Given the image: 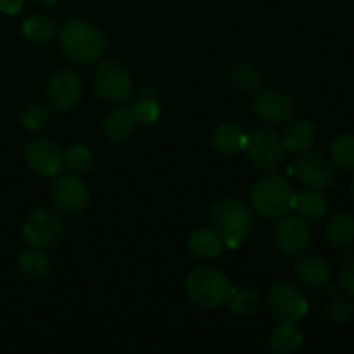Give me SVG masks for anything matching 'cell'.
<instances>
[{
	"label": "cell",
	"instance_id": "32",
	"mask_svg": "<svg viewBox=\"0 0 354 354\" xmlns=\"http://www.w3.org/2000/svg\"><path fill=\"white\" fill-rule=\"evenodd\" d=\"M341 287L344 289V292L348 296L354 297V259L349 263H346L344 268L341 270Z\"/></svg>",
	"mask_w": 354,
	"mask_h": 354
},
{
	"label": "cell",
	"instance_id": "3",
	"mask_svg": "<svg viewBox=\"0 0 354 354\" xmlns=\"http://www.w3.org/2000/svg\"><path fill=\"white\" fill-rule=\"evenodd\" d=\"M209 220L213 230L228 248H239L252 228L249 207L237 199H220L211 206Z\"/></svg>",
	"mask_w": 354,
	"mask_h": 354
},
{
	"label": "cell",
	"instance_id": "33",
	"mask_svg": "<svg viewBox=\"0 0 354 354\" xmlns=\"http://www.w3.org/2000/svg\"><path fill=\"white\" fill-rule=\"evenodd\" d=\"M23 6L24 0H0V12L14 16V14H17L23 9Z\"/></svg>",
	"mask_w": 354,
	"mask_h": 354
},
{
	"label": "cell",
	"instance_id": "7",
	"mask_svg": "<svg viewBox=\"0 0 354 354\" xmlns=\"http://www.w3.org/2000/svg\"><path fill=\"white\" fill-rule=\"evenodd\" d=\"M245 152L252 165L259 169H273L283 161V149L282 138L272 130V128L259 127L252 130L251 133L245 135Z\"/></svg>",
	"mask_w": 354,
	"mask_h": 354
},
{
	"label": "cell",
	"instance_id": "26",
	"mask_svg": "<svg viewBox=\"0 0 354 354\" xmlns=\"http://www.w3.org/2000/svg\"><path fill=\"white\" fill-rule=\"evenodd\" d=\"M21 30L28 40L37 41V44H47L55 37L54 21L44 14H33V16L26 17Z\"/></svg>",
	"mask_w": 354,
	"mask_h": 354
},
{
	"label": "cell",
	"instance_id": "8",
	"mask_svg": "<svg viewBox=\"0 0 354 354\" xmlns=\"http://www.w3.org/2000/svg\"><path fill=\"white\" fill-rule=\"evenodd\" d=\"M95 92L107 102H121L131 95V76L127 66L114 59L100 62L93 76Z\"/></svg>",
	"mask_w": 354,
	"mask_h": 354
},
{
	"label": "cell",
	"instance_id": "22",
	"mask_svg": "<svg viewBox=\"0 0 354 354\" xmlns=\"http://www.w3.org/2000/svg\"><path fill=\"white\" fill-rule=\"evenodd\" d=\"M245 133L237 127V124L225 123L214 130L213 133V145L218 152L225 156L237 154L239 151L244 149Z\"/></svg>",
	"mask_w": 354,
	"mask_h": 354
},
{
	"label": "cell",
	"instance_id": "35",
	"mask_svg": "<svg viewBox=\"0 0 354 354\" xmlns=\"http://www.w3.org/2000/svg\"><path fill=\"white\" fill-rule=\"evenodd\" d=\"M349 189H351V196H353V199H354V176H353V180H351V185H349Z\"/></svg>",
	"mask_w": 354,
	"mask_h": 354
},
{
	"label": "cell",
	"instance_id": "2",
	"mask_svg": "<svg viewBox=\"0 0 354 354\" xmlns=\"http://www.w3.org/2000/svg\"><path fill=\"white\" fill-rule=\"evenodd\" d=\"M185 292L192 303L204 310H214L228 303L234 294L230 280L213 266H196L185 279Z\"/></svg>",
	"mask_w": 354,
	"mask_h": 354
},
{
	"label": "cell",
	"instance_id": "30",
	"mask_svg": "<svg viewBox=\"0 0 354 354\" xmlns=\"http://www.w3.org/2000/svg\"><path fill=\"white\" fill-rule=\"evenodd\" d=\"M328 318H330L334 324L344 325L348 324L354 315V304L351 301V296L348 294H337L330 299L327 308Z\"/></svg>",
	"mask_w": 354,
	"mask_h": 354
},
{
	"label": "cell",
	"instance_id": "11",
	"mask_svg": "<svg viewBox=\"0 0 354 354\" xmlns=\"http://www.w3.org/2000/svg\"><path fill=\"white\" fill-rule=\"evenodd\" d=\"M294 171L297 180L308 189L325 190L334 180V166L320 152L306 151L299 154Z\"/></svg>",
	"mask_w": 354,
	"mask_h": 354
},
{
	"label": "cell",
	"instance_id": "10",
	"mask_svg": "<svg viewBox=\"0 0 354 354\" xmlns=\"http://www.w3.org/2000/svg\"><path fill=\"white\" fill-rule=\"evenodd\" d=\"M52 201L66 214H80L88 204V190L78 175H61L52 185Z\"/></svg>",
	"mask_w": 354,
	"mask_h": 354
},
{
	"label": "cell",
	"instance_id": "17",
	"mask_svg": "<svg viewBox=\"0 0 354 354\" xmlns=\"http://www.w3.org/2000/svg\"><path fill=\"white\" fill-rule=\"evenodd\" d=\"M137 120L130 107H114L104 120V133L111 142H124L131 137Z\"/></svg>",
	"mask_w": 354,
	"mask_h": 354
},
{
	"label": "cell",
	"instance_id": "9",
	"mask_svg": "<svg viewBox=\"0 0 354 354\" xmlns=\"http://www.w3.org/2000/svg\"><path fill=\"white\" fill-rule=\"evenodd\" d=\"M275 244L282 254L290 258L304 254L311 245V230L308 221L299 216L280 220L275 228Z\"/></svg>",
	"mask_w": 354,
	"mask_h": 354
},
{
	"label": "cell",
	"instance_id": "28",
	"mask_svg": "<svg viewBox=\"0 0 354 354\" xmlns=\"http://www.w3.org/2000/svg\"><path fill=\"white\" fill-rule=\"evenodd\" d=\"M62 165L73 175H82L92 166V152L85 145H71L68 151L62 152Z\"/></svg>",
	"mask_w": 354,
	"mask_h": 354
},
{
	"label": "cell",
	"instance_id": "13",
	"mask_svg": "<svg viewBox=\"0 0 354 354\" xmlns=\"http://www.w3.org/2000/svg\"><path fill=\"white\" fill-rule=\"evenodd\" d=\"M28 166L33 169L37 175L45 176H57L62 169V152L57 145L47 138H37L30 142L24 152Z\"/></svg>",
	"mask_w": 354,
	"mask_h": 354
},
{
	"label": "cell",
	"instance_id": "19",
	"mask_svg": "<svg viewBox=\"0 0 354 354\" xmlns=\"http://www.w3.org/2000/svg\"><path fill=\"white\" fill-rule=\"evenodd\" d=\"M325 239L332 248L346 249L354 241V216L351 213H335L325 225Z\"/></svg>",
	"mask_w": 354,
	"mask_h": 354
},
{
	"label": "cell",
	"instance_id": "6",
	"mask_svg": "<svg viewBox=\"0 0 354 354\" xmlns=\"http://www.w3.org/2000/svg\"><path fill=\"white\" fill-rule=\"evenodd\" d=\"M266 306L272 317L279 322L297 324L308 315V301L301 289L289 282L273 283L266 296Z\"/></svg>",
	"mask_w": 354,
	"mask_h": 354
},
{
	"label": "cell",
	"instance_id": "5",
	"mask_svg": "<svg viewBox=\"0 0 354 354\" xmlns=\"http://www.w3.org/2000/svg\"><path fill=\"white\" fill-rule=\"evenodd\" d=\"M64 235V223L57 211L40 206L28 214L23 225V237L30 248L48 249L59 244Z\"/></svg>",
	"mask_w": 354,
	"mask_h": 354
},
{
	"label": "cell",
	"instance_id": "21",
	"mask_svg": "<svg viewBox=\"0 0 354 354\" xmlns=\"http://www.w3.org/2000/svg\"><path fill=\"white\" fill-rule=\"evenodd\" d=\"M303 342V334L296 324H289V322H282L268 337V349L277 354H287L296 351Z\"/></svg>",
	"mask_w": 354,
	"mask_h": 354
},
{
	"label": "cell",
	"instance_id": "15",
	"mask_svg": "<svg viewBox=\"0 0 354 354\" xmlns=\"http://www.w3.org/2000/svg\"><path fill=\"white\" fill-rule=\"evenodd\" d=\"M294 275L297 282L308 289H325L330 286L332 268L320 256H308L297 261Z\"/></svg>",
	"mask_w": 354,
	"mask_h": 354
},
{
	"label": "cell",
	"instance_id": "24",
	"mask_svg": "<svg viewBox=\"0 0 354 354\" xmlns=\"http://www.w3.org/2000/svg\"><path fill=\"white\" fill-rule=\"evenodd\" d=\"M17 266H19V272L23 273V277H26L28 280H40L48 272V258L44 249L30 248L19 254Z\"/></svg>",
	"mask_w": 354,
	"mask_h": 354
},
{
	"label": "cell",
	"instance_id": "16",
	"mask_svg": "<svg viewBox=\"0 0 354 354\" xmlns=\"http://www.w3.org/2000/svg\"><path fill=\"white\" fill-rule=\"evenodd\" d=\"M315 137H317V128L310 120H306V118L294 120L283 131V149L294 152V154H303V152L310 151Z\"/></svg>",
	"mask_w": 354,
	"mask_h": 354
},
{
	"label": "cell",
	"instance_id": "34",
	"mask_svg": "<svg viewBox=\"0 0 354 354\" xmlns=\"http://www.w3.org/2000/svg\"><path fill=\"white\" fill-rule=\"evenodd\" d=\"M38 2H41V3H55V2H59V0H38Z\"/></svg>",
	"mask_w": 354,
	"mask_h": 354
},
{
	"label": "cell",
	"instance_id": "25",
	"mask_svg": "<svg viewBox=\"0 0 354 354\" xmlns=\"http://www.w3.org/2000/svg\"><path fill=\"white\" fill-rule=\"evenodd\" d=\"M228 303H230L232 313H234L235 317L241 318L256 317L263 308L261 296H259V292H256L254 289L237 290V292L232 294Z\"/></svg>",
	"mask_w": 354,
	"mask_h": 354
},
{
	"label": "cell",
	"instance_id": "23",
	"mask_svg": "<svg viewBox=\"0 0 354 354\" xmlns=\"http://www.w3.org/2000/svg\"><path fill=\"white\" fill-rule=\"evenodd\" d=\"M137 123L151 124L156 123L161 116V107L156 93L149 88H140L135 92V102L131 107Z\"/></svg>",
	"mask_w": 354,
	"mask_h": 354
},
{
	"label": "cell",
	"instance_id": "12",
	"mask_svg": "<svg viewBox=\"0 0 354 354\" xmlns=\"http://www.w3.org/2000/svg\"><path fill=\"white\" fill-rule=\"evenodd\" d=\"M83 85L80 76L71 69L55 73L47 85V100L55 111H69L82 99Z\"/></svg>",
	"mask_w": 354,
	"mask_h": 354
},
{
	"label": "cell",
	"instance_id": "20",
	"mask_svg": "<svg viewBox=\"0 0 354 354\" xmlns=\"http://www.w3.org/2000/svg\"><path fill=\"white\" fill-rule=\"evenodd\" d=\"M225 242L220 235L209 228H197L189 237V249L192 254L203 259H213L223 252Z\"/></svg>",
	"mask_w": 354,
	"mask_h": 354
},
{
	"label": "cell",
	"instance_id": "4",
	"mask_svg": "<svg viewBox=\"0 0 354 354\" xmlns=\"http://www.w3.org/2000/svg\"><path fill=\"white\" fill-rule=\"evenodd\" d=\"M251 203L261 216L268 220L280 218L292 203V187L283 176L266 175L252 185Z\"/></svg>",
	"mask_w": 354,
	"mask_h": 354
},
{
	"label": "cell",
	"instance_id": "18",
	"mask_svg": "<svg viewBox=\"0 0 354 354\" xmlns=\"http://www.w3.org/2000/svg\"><path fill=\"white\" fill-rule=\"evenodd\" d=\"M290 207H294L297 216L303 218V220L317 221L327 214L328 203L320 190L308 189L304 192L297 194V196H292Z\"/></svg>",
	"mask_w": 354,
	"mask_h": 354
},
{
	"label": "cell",
	"instance_id": "14",
	"mask_svg": "<svg viewBox=\"0 0 354 354\" xmlns=\"http://www.w3.org/2000/svg\"><path fill=\"white\" fill-rule=\"evenodd\" d=\"M256 116L266 123H283L294 113V102L289 95L277 88L259 90L252 102Z\"/></svg>",
	"mask_w": 354,
	"mask_h": 354
},
{
	"label": "cell",
	"instance_id": "27",
	"mask_svg": "<svg viewBox=\"0 0 354 354\" xmlns=\"http://www.w3.org/2000/svg\"><path fill=\"white\" fill-rule=\"evenodd\" d=\"M330 159L337 168L354 169V135L344 133L334 138L330 144Z\"/></svg>",
	"mask_w": 354,
	"mask_h": 354
},
{
	"label": "cell",
	"instance_id": "29",
	"mask_svg": "<svg viewBox=\"0 0 354 354\" xmlns=\"http://www.w3.org/2000/svg\"><path fill=\"white\" fill-rule=\"evenodd\" d=\"M232 80L244 92H254L259 86V82H261V75H259V69L252 62L244 61L235 64V68L232 69Z\"/></svg>",
	"mask_w": 354,
	"mask_h": 354
},
{
	"label": "cell",
	"instance_id": "31",
	"mask_svg": "<svg viewBox=\"0 0 354 354\" xmlns=\"http://www.w3.org/2000/svg\"><path fill=\"white\" fill-rule=\"evenodd\" d=\"M48 121H50V113H48V107L44 106V104L35 102L24 109L23 124L28 130H41V128L47 127Z\"/></svg>",
	"mask_w": 354,
	"mask_h": 354
},
{
	"label": "cell",
	"instance_id": "1",
	"mask_svg": "<svg viewBox=\"0 0 354 354\" xmlns=\"http://www.w3.org/2000/svg\"><path fill=\"white\" fill-rule=\"evenodd\" d=\"M62 52L78 64H93L104 55V37L93 24L83 19H71L59 30Z\"/></svg>",
	"mask_w": 354,
	"mask_h": 354
}]
</instances>
